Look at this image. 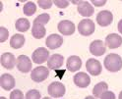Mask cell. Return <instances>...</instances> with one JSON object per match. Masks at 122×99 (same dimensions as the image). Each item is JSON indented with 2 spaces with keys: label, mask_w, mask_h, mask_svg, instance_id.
Listing matches in <instances>:
<instances>
[{
  "label": "cell",
  "mask_w": 122,
  "mask_h": 99,
  "mask_svg": "<svg viewBox=\"0 0 122 99\" xmlns=\"http://www.w3.org/2000/svg\"><path fill=\"white\" fill-rule=\"evenodd\" d=\"M17 68L22 73H29L32 70V61L26 55H20L17 58Z\"/></svg>",
  "instance_id": "ba28073f"
},
{
  "label": "cell",
  "mask_w": 122,
  "mask_h": 99,
  "mask_svg": "<svg viewBox=\"0 0 122 99\" xmlns=\"http://www.w3.org/2000/svg\"><path fill=\"white\" fill-rule=\"evenodd\" d=\"M67 69L70 72H76L82 67V60L79 56H70L67 60Z\"/></svg>",
  "instance_id": "ac0fdd59"
},
{
  "label": "cell",
  "mask_w": 122,
  "mask_h": 99,
  "mask_svg": "<svg viewBox=\"0 0 122 99\" xmlns=\"http://www.w3.org/2000/svg\"><path fill=\"white\" fill-rule=\"evenodd\" d=\"M49 20H50V16L48 14H46V13H44V14H41V15H40V16H37L36 19H35V21H34V23H36V24H41V25H46L47 23L49 22Z\"/></svg>",
  "instance_id": "cb8c5ba5"
},
{
  "label": "cell",
  "mask_w": 122,
  "mask_h": 99,
  "mask_svg": "<svg viewBox=\"0 0 122 99\" xmlns=\"http://www.w3.org/2000/svg\"><path fill=\"white\" fill-rule=\"evenodd\" d=\"M37 4H39L40 7L42 9H49L52 6L53 2L50 1V0H39V1H37Z\"/></svg>",
  "instance_id": "484cf974"
},
{
  "label": "cell",
  "mask_w": 122,
  "mask_h": 99,
  "mask_svg": "<svg viewBox=\"0 0 122 99\" xmlns=\"http://www.w3.org/2000/svg\"><path fill=\"white\" fill-rule=\"evenodd\" d=\"M107 88H108V85L106 82H104V81L98 82L97 85H95V87L93 89V94L97 98H101V96L105 92V91H107Z\"/></svg>",
  "instance_id": "44dd1931"
},
{
  "label": "cell",
  "mask_w": 122,
  "mask_h": 99,
  "mask_svg": "<svg viewBox=\"0 0 122 99\" xmlns=\"http://www.w3.org/2000/svg\"><path fill=\"white\" fill-rule=\"evenodd\" d=\"M105 44L107 45L110 49L118 48L122 44V37L120 35H118L117 33H110L106 36Z\"/></svg>",
  "instance_id": "4fadbf2b"
},
{
  "label": "cell",
  "mask_w": 122,
  "mask_h": 99,
  "mask_svg": "<svg viewBox=\"0 0 122 99\" xmlns=\"http://www.w3.org/2000/svg\"><path fill=\"white\" fill-rule=\"evenodd\" d=\"M57 28L59 30V33H62L63 35H71L75 32V25L71 21L65 20V21H61L59 23Z\"/></svg>",
  "instance_id": "9c48e42d"
},
{
  "label": "cell",
  "mask_w": 122,
  "mask_h": 99,
  "mask_svg": "<svg viewBox=\"0 0 122 99\" xmlns=\"http://www.w3.org/2000/svg\"><path fill=\"white\" fill-rule=\"evenodd\" d=\"M0 99H6V98L4 96H1V97H0Z\"/></svg>",
  "instance_id": "e575fe53"
},
{
  "label": "cell",
  "mask_w": 122,
  "mask_h": 99,
  "mask_svg": "<svg viewBox=\"0 0 122 99\" xmlns=\"http://www.w3.org/2000/svg\"><path fill=\"white\" fill-rule=\"evenodd\" d=\"M49 75V70L48 68L44 66H40L36 67L32 71L30 74V79H32L35 82H41L45 80Z\"/></svg>",
  "instance_id": "3957f363"
},
{
  "label": "cell",
  "mask_w": 122,
  "mask_h": 99,
  "mask_svg": "<svg viewBox=\"0 0 122 99\" xmlns=\"http://www.w3.org/2000/svg\"><path fill=\"white\" fill-rule=\"evenodd\" d=\"M45 44L49 49L59 48L63 44V37L55 33L50 34L49 36H47L46 40H45Z\"/></svg>",
  "instance_id": "8fae6325"
},
{
  "label": "cell",
  "mask_w": 122,
  "mask_h": 99,
  "mask_svg": "<svg viewBox=\"0 0 122 99\" xmlns=\"http://www.w3.org/2000/svg\"><path fill=\"white\" fill-rule=\"evenodd\" d=\"M92 3L95 4V5L97 6V7H101V6H103V5L106 3V1H105V0H101V1H98V0H93V1H92Z\"/></svg>",
  "instance_id": "4dcf8cb0"
},
{
  "label": "cell",
  "mask_w": 122,
  "mask_h": 99,
  "mask_svg": "<svg viewBox=\"0 0 122 99\" xmlns=\"http://www.w3.org/2000/svg\"><path fill=\"white\" fill-rule=\"evenodd\" d=\"M26 99H41V92L36 89L29 90L26 94Z\"/></svg>",
  "instance_id": "d4e9b609"
},
{
  "label": "cell",
  "mask_w": 122,
  "mask_h": 99,
  "mask_svg": "<svg viewBox=\"0 0 122 99\" xmlns=\"http://www.w3.org/2000/svg\"><path fill=\"white\" fill-rule=\"evenodd\" d=\"M86 69L87 71L92 75H100L102 74V64L100 63V61H97L96 59L91 58L87 61L86 63Z\"/></svg>",
  "instance_id": "8992f818"
},
{
  "label": "cell",
  "mask_w": 122,
  "mask_h": 99,
  "mask_svg": "<svg viewBox=\"0 0 122 99\" xmlns=\"http://www.w3.org/2000/svg\"><path fill=\"white\" fill-rule=\"evenodd\" d=\"M85 99H96L95 97H93V96H87Z\"/></svg>",
  "instance_id": "d6a6232c"
},
{
  "label": "cell",
  "mask_w": 122,
  "mask_h": 99,
  "mask_svg": "<svg viewBox=\"0 0 122 99\" xmlns=\"http://www.w3.org/2000/svg\"><path fill=\"white\" fill-rule=\"evenodd\" d=\"M10 99H24V94L21 90L15 89L10 94Z\"/></svg>",
  "instance_id": "83f0119b"
},
{
  "label": "cell",
  "mask_w": 122,
  "mask_h": 99,
  "mask_svg": "<svg viewBox=\"0 0 122 99\" xmlns=\"http://www.w3.org/2000/svg\"><path fill=\"white\" fill-rule=\"evenodd\" d=\"M15 27L21 33H25L30 28V24L28 19H25V18H20L16 21V24H15Z\"/></svg>",
  "instance_id": "7402d4cb"
},
{
  "label": "cell",
  "mask_w": 122,
  "mask_h": 99,
  "mask_svg": "<svg viewBox=\"0 0 122 99\" xmlns=\"http://www.w3.org/2000/svg\"><path fill=\"white\" fill-rule=\"evenodd\" d=\"M101 99H116L115 94L111 91H105V92L101 96Z\"/></svg>",
  "instance_id": "f546056e"
},
{
  "label": "cell",
  "mask_w": 122,
  "mask_h": 99,
  "mask_svg": "<svg viewBox=\"0 0 122 99\" xmlns=\"http://www.w3.org/2000/svg\"><path fill=\"white\" fill-rule=\"evenodd\" d=\"M117 28H118V30H119V33L122 34V20L119 21L118 23V25H117Z\"/></svg>",
  "instance_id": "1f68e13d"
},
{
  "label": "cell",
  "mask_w": 122,
  "mask_h": 99,
  "mask_svg": "<svg viewBox=\"0 0 122 99\" xmlns=\"http://www.w3.org/2000/svg\"><path fill=\"white\" fill-rule=\"evenodd\" d=\"M25 44V36L22 34H14L10 39V46L14 49H19Z\"/></svg>",
  "instance_id": "ffe728a7"
},
{
  "label": "cell",
  "mask_w": 122,
  "mask_h": 99,
  "mask_svg": "<svg viewBox=\"0 0 122 99\" xmlns=\"http://www.w3.org/2000/svg\"><path fill=\"white\" fill-rule=\"evenodd\" d=\"M95 29H96L95 23L90 19H84L80 21L78 25L79 33L84 36H89L91 34H93L95 33Z\"/></svg>",
  "instance_id": "7a4b0ae2"
},
{
  "label": "cell",
  "mask_w": 122,
  "mask_h": 99,
  "mask_svg": "<svg viewBox=\"0 0 122 99\" xmlns=\"http://www.w3.org/2000/svg\"><path fill=\"white\" fill-rule=\"evenodd\" d=\"M48 57H49V52L44 47H40L36 49L32 55L33 62L36 64H42L44 62H46L48 60Z\"/></svg>",
  "instance_id": "5b68a950"
},
{
  "label": "cell",
  "mask_w": 122,
  "mask_h": 99,
  "mask_svg": "<svg viewBox=\"0 0 122 99\" xmlns=\"http://www.w3.org/2000/svg\"><path fill=\"white\" fill-rule=\"evenodd\" d=\"M106 51L105 44L102 40H94L90 45V52L95 56H102Z\"/></svg>",
  "instance_id": "7c38bea8"
},
{
  "label": "cell",
  "mask_w": 122,
  "mask_h": 99,
  "mask_svg": "<svg viewBox=\"0 0 122 99\" xmlns=\"http://www.w3.org/2000/svg\"><path fill=\"white\" fill-rule=\"evenodd\" d=\"M0 85L4 90H11L15 86V79L10 74H3L0 78Z\"/></svg>",
  "instance_id": "9a60e30c"
},
{
  "label": "cell",
  "mask_w": 122,
  "mask_h": 99,
  "mask_svg": "<svg viewBox=\"0 0 122 99\" xmlns=\"http://www.w3.org/2000/svg\"><path fill=\"white\" fill-rule=\"evenodd\" d=\"M45 33H46V30H45V28H44L43 25L34 23L33 28H32V34H33V36L35 37V38L41 39L42 37L45 36Z\"/></svg>",
  "instance_id": "d6986e66"
},
{
  "label": "cell",
  "mask_w": 122,
  "mask_h": 99,
  "mask_svg": "<svg viewBox=\"0 0 122 99\" xmlns=\"http://www.w3.org/2000/svg\"><path fill=\"white\" fill-rule=\"evenodd\" d=\"M8 35H9L8 29L5 28L4 27L0 28V42H4L7 38H8Z\"/></svg>",
  "instance_id": "4316f807"
},
{
  "label": "cell",
  "mask_w": 122,
  "mask_h": 99,
  "mask_svg": "<svg viewBox=\"0 0 122 99\" xmlns=\"http://www.w3.org/2000/svg\"><path fill=\"white\" fill-rule=\"evenodd\" d=\"M77 10L80 13V15H82V16H84V17H91L95 12L94 7L92 6L91 3L88 2V1H82L78 5Z\"/></svg>",
  "instance_id": "e0dca14e"
},
{
  "label": "cell",
  "mask_w": 122,
  "mask_h": 99,
  "mask_svg": "<svg viewBox=\"0 0 122 99\" xmlns=\"http://www.w3.org/2000/svg\"><path fill=\"white\" fill-rule=\"evenodd\" d=\"M48 94L54 98H60L65 94V86L61 82H51L47 88Z\"/></svg>",
  "instance_id": "277c9868"
},
{
  "label": "cell",
  "mask_w": 122,
  "mask_h": 99,
  "mask_svg": "<svg viewBox=\"0 0 122 99\" xmlns=\"http://www.w3.org/2000/svg\"><path fill=\"white\" fill-rule=\"evenodd\" d=\"M74 83L81 88H85V87L89 86L91 83L90 75H88L84 72H80L78 74H76L74 75Z\"/></svg>",
  "instance_id": "30bf717a"
},
{
  "label": "cell",
  "mask_w": 122,
  "mask_h": 99,
  "mask_svg": "<svg viewBox=\"0 0 122 99\" xmlns=\"http://www.w3.org/2000/svg\"><path fill=\"white\" fill-rule=\"evenodd\" d=\"M58 8H66L69 5V1H66V0H55V1H53Z\"/></svg>",
  "instance_id": "f1b7e54d"
},
{
  "label": "cell",
  "mask_w": 122,
  "mask_h": 99,
  "mask_svg": "<svg viewBox=\"0 0 122 99\" xmlns=\"http://www.w3.org/2000/svg\"><path fill=\"white\" fill-rule=\"evenodd\" d=\"M43 99H51V98H49V97H44Z\"/></svg>",
  "instance_id": "d590c367"
},
{
  "label": "cell",
  "mask_w": 122,
  "mask_h": 99,
  "mask_svg": "<svg viewBox=\"0 0 122 99\" xmlns=\"http://www.w3.org/2000/svg\"><path fill=\"white\" fill-rule=\"evenodd\" d=\"M104 67L109 72H118L122 69V58L118 54L114 53L108 54L104 59Z\"/></svg>",
  "instance_id": "6da1fadb"
},
{
  "label": "cell",
  "mask_w": 122,
  "mask_h": 99,
  "mask_svg": "<svg viewBox=\"0 0 122 99\" xmlns=\"http://www.w3.org/2000/svg\"><path fill=\"white\" fill-rule=\"evenodd\" d=\"M118 99H122V91L119 93V97H118Z\"/></svg>",
  "instance_id": "836d02e7"
},
{
  "label": "cell",
  "mask_w": 122,
  "mask_h": 99,
  "mask_svg": "<svg viewBox=\"0 0 122 99\" xmlns=\"http://www.w3.org/2000/svg\"><path fill=\"white\" fill-rule=\"evenodd\" d=\"M113 21V15L110 11L103 10L101 11L97 16V22L101 27H107Z\"/></svg>",
  "instance_id": "52a82bcc"
},
{
  "label": "cell",
  "mask_w": 122,
  "mask_h": 99,
  "mask_svg": "<svg viewBox=\"0 0 122 99\" xmlns=\"http://www.w3.org/2000/svg\"><path fill=\"white\" fill-rule=\"evenodd\" d=\"M17 64V60L12 53H4L1 55V65L7 70H12Z\"/></svg>",
  "instance_id": "5bb4252c"
},
{
  "label": "cell",
  "mask_w": 122,
  "mask_h": 99,
  "mask_svg": "<svg viewBox=\"0 0 122 99\" xmlns=\"http://www.w3.org/2000/svg\"><path fill=\"white\" fill-rule=\"evenodd\" d=\"M64 58L60 54H53L47 61V67L50 70H57L58 68L62 67Z\"/></svg>",
  "instance_id": "2e32d148"
},
{
  "label": "cell",
  "mask_w": 122,
  "mask_h": 99,
  "mask_svg": "<svg viewBox=\"0 0 122 99\" xmlns=\"http://www.w3.org/2000/svg\"><path fill=\"white\" fill-rule=\"evenodd\" d=\"M23 11H24V14L27 15V16H33V15L36 13V5L35 2H32V1H29L27 2L24 7H23Z\"/></svg>",
  "instance_id": "603a6c76"
}]
</instances>
